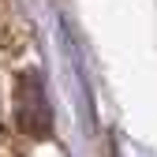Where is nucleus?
I'll list each match as a JSON object with an SVG mask.
<instances>
[{
  "mask_svg": "<svg viewBox=\"0 0 157 157\" xmlns=\"http://www.w3.org/2000/svg\"><path fill=\"white\" fill-rule=\"evenodd\" d=\"M15 120H19V127L26 135H34V139H45L52 131V109H49L41 78L34 71H26L15 82Z\"/></svg>",
  "mask_w": 157,
  "mask_h": 157,
  "instance_id": "nucleus-1",
  "label": "nucleus"
}]
</instances>
